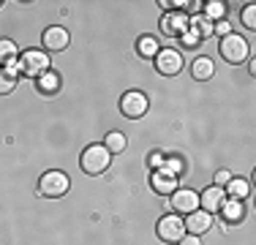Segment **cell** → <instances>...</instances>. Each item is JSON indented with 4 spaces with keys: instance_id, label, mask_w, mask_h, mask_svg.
I'll use <instances>...</instances> for the list:
<instances>
[{
    "instance_id": "obj_1",
    "label": "cell",
    "mask_w": 256,
    "mask_h": 245,
    "mask_svg": "<svg viewBox=\"0 0 256 245\" xmlns=\"http://www.w3.org/2000/svg\"><path fill=\"white\" fill-rule=\"evenodd\" d=\"M112 164V152L106 150L104 144H90L84 147L82 158H79V166H82L84 174H104Z\"/></svg>"
},
{
    "instance_id": "obj_2",
    "label": "cell",
    "mask_w": 256,
    "mask_h": 245,
    "mask_svg": "<svg viewBox=\"0 0 256 245\" xmlns=\"http://www.w3.org/2000/svg\"><path fill=\"white\" fill-rule=\"evenodd\" d=\"M16 68L30 79H38L50 71V54H46L44 49H28V52H22V58L16 60Z\"/></svg>"
},
{
    "instance_id": "obj_3",
    "label": "cell",
    "mask_w": 256,
    "mask_h": 245,
    "mask_svg": "<svg viewBox=\"0 0 256 245\" xmlns=\"http://www.w3.org/2000/svg\"><path fill=\"white\" fill-rule=\"evenodd\" d=\"M221 58L226 60L232 66H240L242 60H248V54H251V49H248V41L240 38L237 33H229L226 38H221Z\"/></svg>"
},
{
    "instance_id": "obj_4",
    "label": "cell",
    "mask_w": 256,
    "mask_h": 245,
    "mask_svg": "<svg viewBox=\"0 0 256 245\" xmlns=\"http://www.w3.org/2000/svg\"><path fill=\"white\" fill-rule=\"evenodd\" d=\"M68 188H71V180L63 172H46L38 182V194L46 196V199H60V196L68 194Z\"/></svg>"
},
{
    "instance_id": "obj_5",
    "label": "cell",
    "mask_w": 256,
    "mask_h": 245,
    "mask_svg": "<svg viewBox=\"0 0 256 245\" xmlns=\"http://www.w3.org/2000/svg\"><path fill=\"white\" fill-rule=\"evenodd\" d=\"M148 96L142 93V90H128V93H123V98H120V112L126 114L128 120H139L148 114Z\"/></svg>"
},
{
    "instance_id": "obj_6",
    "label": "cell",
    "mask_w": 256,
    "mask_h": 245,
    "mask_svg": "<svg viewBox=\"0 0 256 245\" xmlns=\"http://www.w3.org/2000/svg\"><path fill=\"white\" fill-rule=\"evenodd\" d=\"M156 232H158V240L174 245V242H180L182 237H186V224L178 218V212H172V216H164L161 220H158Z\"/></svg>"
},
{
    "instance_id": "obj_7",
    "label": "cell",
    "mask_w": 256,
    "mask_h": 245,
    "mask_svg": "<svg viewBox=\"0 0 256 245\" xmlns=\"http://www.w3.org/2000/svg\"><path fill=\"white\" fill-rule=\"evenodd\" d=\"M156 66L164 76H174L180 68H182V54L178 49H158L156 54Z\"/></svg>"
},
{
    "instance_id": "obj_8",
    "label": "cell",
    "mask_w": 256,
    "mask_h": 245,
    "mask_svg": "<svg viewBox=\"0 0 256 245\" xmlns=\"http://www.w3.org/2000/svg\"><path fill=\"white\" fill-rule=\"evenodd\" d=\"M172 210L174 212H194V210H199V196L196 191H191V188H178V191L172 194Z\"/></svg>"
},
{
    "instance_id": "obj_9",
    "label": "cell",
    "mask_w": 256,
    "mask_h": 245,
    "mask_svg": "<svg viewBox=\"0 0 256 245\" xmlns=\"http://www.w3.org/2000/svg\"><path fill=\"white\" fill-rule=\"evenodd\" d=\"M41 41H44V49H50V52H63L66 46H68V30L60 28V24H52V28L44 30V36H41Z\"/></svg>"
},
{
    "instance_id": "obj_10",
    "label": "cell",
    "mask_w": 256,
    "mask_h": 245,
    "mask_svg": "<svg viewBox=\"0 0 256 245\" xmlns=\"http://www.w3.org/2000/svg\"><path fill=\"white\" fill-rule=\"evenodd\" d=\"M224 202H226V194H224V188H218V186H210V188H204L202 194H199V207H202L204 212H218L224 207Z\"/></svg>"
},
{
    "instance_id": "obj_11",
    "label": "cell",
    "mask_w": 256,
    "mask_h": 245,
    "mask_svg": "<svg viewBox=\"0 0 256 245\" xmlns=\"http://www.w3.org/2000/svg\"><path fill=\"white\" fill-rule=\"evenodd\" d=\"M182 224H186V234L199 237L212 226V218H210V212H204V210H194V212H188V218L182 220Z\"/></svg>"
},
{
    "instance_id": "obj_12",
    "label": "cell",
    "mask_w": 256,
    "mask_h": 245,
    "mask_svg": "<svg viewBox=\"0 0 256 245\" xmlns=\"http://www.w3.org/2000/svg\"><path fill=\"white\" fill-rule=\"evenodd\" d=\"M161 30L166 36H182L188 30V16L182 11H172V14H166L161 20Z\"/></svg>"
},
{
    "instance_id": "obj_13",
    "label": "cell",
    "mask_w": 256,
    "mask_h": 245,
    "mask_svg": "<svg viewBox=\"0 0 256 245\" xmlns=\"http://www.w3.org/2000/svg\"><path fill=\"white\" fill-rule=\"evenodd\" d=\"M178 186H180L178 177L169 174V172H164V169H158L153 174V191L161 194V196H172L174 191H178Z\"/></svg>"
},
{
    "instance_id": "obj_14",
    "label": "cell",
    "mask_w": 256,
    "mask_h": 245,
    "mask_svg": "<svg viewBox=\"0 0 256 245\" xmlns=\"http://www.w3.org/2000/svg\"><path fill=\"white\" fill-rule=\"evenodd\" d=\"M16 60H20V49H16V44L8 41V38H0V66H3V68H14Z\"/></svg>"
},
{
    "instance_id": "obj_15",
    "label": "cell",
    "mask_w": 256,
    "mask_h": 245,
    "mask_svg": "<svg viewBox=\"0 0 256 245\" xmlns=\"http://www.w3.org/2000/svg\"><path fill=\"white\" fill-rule=\"evenodd\" d=\"M224 216L226 224H240L242 216H246V207H242V202H234V199H226L224 202V207L218 210Z\"/></svg>"
},
{
    "instance_id": "obj_16",
    "label": "cell",
    "mask_w": 256,
    "mask_h": 245,
    "mask_svg": "<svg viewBox=\"0 0 256 245\" xmlns=\"http://www.w3.org/2000/svg\"><path fill=\"white\" fill-rule=\"evenodd\" d=\"M224 194H229L234 202H242V199H248V194H251V182L242 180V177H232V180L226 182V191Z\"/></svg>"
},
{
    "instance_id": "obj_17",
    "label": "cell",
    "mask_w": 256,
    "mask_h": 245,
    "mask_svg": "<svg viewBox=\"0 0 256 245\" xmlns=\"http://www.w3.org/2000/svg\"><path fill=\"white\" fill-rule=\"evenodd\" d=\"M16 79H20V68H0V96H8L14 93L16 88Z\"/></svg>"
},
{
    "instance_id": "obj_18",
    "label": "cell",
    "mask_w": 256,
    "mask_h": 245,
    "mask_svg": "<svg viewBox=\"0 0 256 245\" xmlns=\"http://www.w3.org/2000/svg\"><path fill=\"white\" fill-rule=\"evenodd\" d=\"M212 71H216V66H212V60H210V58H196V60H194V66H191L194 79H199V82L210 79V76H212Z\"/></svg>"
},
{
    "instance_id": "obj_19",
    "label": "cell",
    "mask_w": 256,
    "mask_h": 245,
    "mask_svg": "<svg viewBox=\"0 0 256 245\" xmlns=\"http://www.w3.org/2000/svg\"><path fill=\"white\" fill-rule=\"evenodd\" d=\"M224 14H226V3H221V0H210V3H204V20H210L212 24L221 22Z\"/></svg>"
},
{
    "instance_id": "obj_20",
    "label": "cell",
    "mask_w": 256,
    "mask_h": 245,
    "mask_svg": "<svg viewBox=\"0 0 256 245\" xmlns=\"http://www.w3.org/2000/svg\"><path fill=\"white\" fill-rule=\"evenodd\" d=\"M136 49H139V54L142 58H148V60H153L156 54H158V41L153 38V36H144V38H139V44H136Z\"/></svg>"
},
{
    "instance_id": "obj_21",
    "label": "cell",
    "mask_w": 256,
    "mask_h": 245,
    "mask_svg": "<svg viewBox=\"0 0 256 245\" xmlns=\"http://www.w3.org/2000/svg\"><path fill=\"white\" fill-rule=\"evenodd\" d=\"M104 147H106L112 156H114V152H123V150H126V134L112 131V134L106 136V142H104Z\"/></svg>"
},
{
    "instance_id": "obj_22",
    "label": "cell",
    "mask_w": 256,
    "mask_h": 245,
    "mask_svg": "<svg viewBox=\"0 0 256 245\" xmlns=\"http://www.w3.org/2000/svg\"><path fill=\"white\" fill-rule=\"evenodd\" d=\"M38 88H41V93H54V90L60 88V79H58V74L46 71L44 76H38Z\"/></svg>"
},
{
    "instance_id": "obj_23",
    "label": "cell",
    "mask_w": 256,
    "mask_h": 245,
    "mask_svg": "<svg viewBox=\"0 0 256 245\" xmlns=\"http://www.w3.org/2000/svg\"><path fill=\"white\" fill-rule=\"evenodd\" d=\"M240 20H242V24H246L248 30H256V6H246L242 14H240Z\"/></svg>"
},
{
    "instance_id": "obj_24",
    "label": "cell",
    "mask_w": 256,
    "mask_h": 245,
    "mask_svg": "<svg viewBox=\"0 0 256 245\" xmlns=\"http://www.w3.org/2000/svg\"><path fill=\"white\" fill-rule=\"evenodd\" d=\"M180 38H182V46H188V49H194V46L199 44V41H202V38H199V36H196V33H194V30H191V28H188L186 33L180 36Z\"/></svg>"
},
{
    "instance_id": "obj_25",
    "label": "cell",
    "mask_w": 256,
    "mask_h": 245,
    "mask_svg": "<svg viewBox=\"0 0 256 245\" xmlns=\"http://www.w3.org/2000/svg\"><path fill=\"white\" fill-rule=\"evenodd\" d=\"M212 33H218L221 38H226V36L232 33V24H229L226 20H221V22H216V24H212Z\"/></svg>"
},
{
    "instance_id": "obj_26",
    "label": "cell",
    "mask_w": 256,
    "mask_h": 245,
    "mask_svg": "<svg viewBox=\"0 0 256 245\" xmlns=\"http://www.w3.org/2000/svg\"><path fill=\"white\" fill-rule=\"evenodd\" d=\"M232 180V174H229V172L226 169H221V172H216V186L218 188H224V186H226V182Z\"/></svg>"
},
{
    "instance_id": "obj_27",
    "label": "cell",
    "mask_w": 256,
    "mask_h": 245,
    "mask_svg": "<svg viewBox=\"0 0 256 245\" xmlns=\"http://www.w3.org/2000/svg\"><path fill=\"white\" fill-rule=\"evenodd\" d=\"M178 245H202V240H199L196 234H186V237H182V240H180Z\"/></svg>"
},
{
    "instance_id": "obj_28",
    "label": "cell",
    "mask_w": 256,
    "mask_h": 245,
    "mask_svg": "<svg viewBox=\"0 0 256 245\" xmlns=\"http://www.w3.org/2000/svg\"><path fill=\"white\" fill-rule=\"evenodd\" d=\"M150 166L164 169V156H161V152H153V156H150Z\"/></svg>"
}]
</instances>
